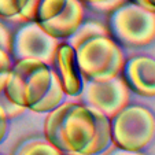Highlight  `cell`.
<instances>
[{"mask_svg":"<svg viewBox=\"0 0 155 155\" xmlns=\"http://www.w3.org/2000/svg\"><path fill=\"white\" fill-rule=\"evenodd\" d=\"M104 155H146L141 151H129V150H124V148H118L114 146V148H111L108 152H106Z\"/></svg>","mask_w":155,"mask_h":155,"instance_id":"19","label":"cell"},{"mask_svg":"<svg viewBox=\"0 0 155 155\" xmlns=\"http://www.w3.org/2000/svg\"><path fill=\"white\" fill-rule=\"evenodd\" d=\"M11 41H12V35L7 26L0 22V47L11 52Z\"/></svg>","mask_w":155,"mask_h":155,"instance_id":"17","label":"cell"},{"mask_svg":"<svg viewBox=\"0 0 155 155\" xmlns=\"http://www.w3.org/2000/svg\"><path fill=\"white\" fill-rule=\"evenodd\" d=\"M54 69L30 58L15 59L8 82L2 94L22 108L32 110L50 89Z\"/></svg>","mask_w":155,"mask_h":155,"instance_id":"3","label":"cell"},{"mask_svg":"<svg viewBox=\"0 0 155 155\" xmlns=\"http://www.w3.org/2000/svg\"><path fill=\"white\" fill-rule=\"evenodd\" d=\"M63 97H64V91L61 85L58 76H56L55 70H54V76H52V81H51L50 89L47 91L45 96L30 110L33 113H48L51 110H54L55 107H58L61 103H63Z\"/></svg>","mask_w":155,"mask_h":155,"instance_id":"13","label":"cell"},{"mask_svg":"<svg viewBox=\"0 0 155 155\" xmlns=\"http://www.w3.org/2000/svg\"><path fill=\"white\" fill-rule=\"evenodd\" d=\"M28 0H0V18L6 21H17Z\"/></svg>","mask_w":155,"mask_h":155,"instance_id":"14","label":"cell"},{"mask_svg":"<svg viewBox=\"0 0 155 155\" xmlns=\"http://www.w3.org/2000/svg\"><path fill=\"white\" fill-rule=\"evenodd\" d=\"M54 70L58 76L64 95L78 96L82 91L84 78L78 69L74 48L69 43H59L54 56Z\"/></svg>","mask_w":155,"mask_h":155,"instance_id":"9","label":"cell"},{"mask_svg":"<svg viewBox=\"0 0 155 155\" xmlns=\"http://www.w3.org/2000/svg\"><path fill=\"white\" fill-rule=\"evenodd\" d=\"M68 0H28L24 10L18 15L17 22L41 24L51 19L63 10Z\"/></svg>","mask_w":155,"mask_h":155,"instance_id":"11","label":"cell"},{"mask_svg":"<svg viewBox=\"0 0 155 155\" xmlns=\"http://www.w3.org/2000/svg\"><path fill=\"white\" fill-rule=\"evenodd\" d=\"M80 2H82V3H91V2H96V0H80Z\"/></svg>","mask_w":155,"mask_h":155,"instance_id":"22","label":"cell"},{"mask_svg":"<svg viewBox=\"0 0 155 155\" xmlns=\"http://www.w3.org/2000/svg\"><path fill=\"white\" fill-rule=\"evenodd\" d=\"M84 6L80 0H68L63 10L51 19L38 24L48 35L55 38H68L84 22Z\"/></svg>","mask_w":155,"mask_h":155,"instance_id":"10","label":"cell"},{"mask_svg":"<svg viewBox=\"0 0 155 155\" xmlns=\"http://www.w3.org/2000/svg\"><path fill=\"white\" fill-rule=\"evenodd\" d=\"M147 4V7H148L150 10H152V11H155V0H144Z\"/></svg>","mask_w":155,"mask_h":155,"instance_id":"20","label":"cell"},{"mask_svg":"<svg viewBox=\"0 0 155 155\" xmlns=\"http://www.w3.org/2000/svg\"><path fill=\"white\" fill-rule=\"evenodd\" d=\"M80 97L85 104L102 111L111 120L118 111L129 104V87L121 76L107 81L84 80Z\"/></svg>","mask_w":155,"mask_h":155,"instance_id":"6","label":"cell"},{"mask_svg":"<svg viewBox=\"0 0 155 155\" xmlns=\"http://www.w3.org/2000/svg\"><path fill=\"white\" fill-rule=\"evenodd\" d=\"M122 77L129 89L144 97L155 96V59L140 55L125 61Z\"/></svg>","mask_w":155,"mask_h":155,"instance_id":"8","label":"cell"},{"mask_svg":"<svg viewBox=\"0 0 155 155\" xmlns=\"http://www.w3.org/2000/svg\"><path fill=\"white\" fill-rule=\"evenodd\" d=\"M12 155H63V152L45 137H30L21 141Z\"/></svg>","mask_w":155,"mask_h":155,"instance_id":"12","label":"cell"},{"mask_svg":"<svg viewBox=\"0 0 155 155\" xmlns=\"http://www.w3.org/2000/svg\"><path fill=\"white\" fill-rule=\"evenodd\" d=\"M108 30L120 45L128 48L146 47L155 40V11L126 2L110 12Z\"/></svg>","mask_w":155,"mask_h":155,"instance_id":"4","label":"cell"},{"mask_svg":"<svg viewBox=\"0 0 155 155\" xmlns=\"http://www.w3.org/2000/svg\"><path fill=\"white\" fill-rule=\"evenodd\" d=\"M12 69L11 52L0 47V94L4 91Z\"/></svg>","mask_w":155,"mask_h":155,"instance_id":"15","label":"cell"},{"mask_svg":"<svg viewBox=\"0 0 155 155\" xmlns=\"http://www.w3.org/2000/svg\"><path fill=\"white\" fill-rule=\"evenodd\" d=\"M7 130H8V115H7L4 107L0 103V144L6 139Z\"/></svg>","mask_w":155,"mask_h":155,"instance_id":"18","label":"cell"},{"mask_svg":"<svg viewBox=\"0 0 155 155\" xmlns=\"http://www.w3.org/2000/svg\"><path fill=\"white\" fill-rule=\"evenodd\" d=\"M76 52L81 76L88 81H107L120 76L124 69V52L107 26L99 21L82 22L69 36Z\"/></svg>","mask_w":155,"mask_h":155,"instance_id":"2","label":"cell"},{"mask_svg":"<svg viewBox=\"0 0 155 155\" xmlns=\"http://www.w3.org/2000/svg\"><path fill=\"white\" fill-rule=\"evenodd\" d=\"M44 137L63 155H96L111 144L110 118L85 103H61L48 111Z\"/></svg>","mask_w":155,"mask_h":155,"instance_id":"1","label":"cell"},{"mask_svg":"<svg viewBox=\"0 0 155 155\" xmlns=\"http://www.w3.org/2000/svg\"><path fill=\"white\" fill-rule=\"evenodd\" d=\"M128 2H132V3H136V4H140V6H143V7H146V8H148L144 0H128ZM148 10H150V8H148Z\"/></svg>","mask_w":155,"mask_h":155,"instance_id":"21","label":"cell"},{"mask_svg":"<svg viewBox=\"0 0 155 155\" xmlns=\"http://www.w3.org/2000/svg\"><path fill=\"white\" fill-rule=\"evenodd\" d=\"M126 2L128 0H96V2L87 3V6L96 12H108L110 14Z\"/></svg>","mask_w":155,"mask_h":155,"instance_id":"16","label":"cell"},{"mask_svg":"<svg viewBox=\"0 0 155 155\" xmlns=\"http://www.w3.org/2000/svg\"><path fill=\"white\" fill-rule=\"evenodd\" d=\"M111 143L118 148L143 151L155 137V115L144 106H126L110 120Z\"/></svg>","mask_w":155,"mask_h":155,"instance_id":"5","label":"cell"},{"mask_svg":"<svg viewBox=\"0 0 155 155\" xmlns=\"http://www.w3.org/2000/svg\"><path fill=\"white\" fill-rule=\"evenodd\" d=\"M58 45V38L48 35L38 24L25 22L12 36L11 56L15 59H36L52 66Z\"/></svg>","mask_w":155,"mask_h":155,"instance_id":"7","label":"cell"}]
</instances>
